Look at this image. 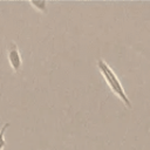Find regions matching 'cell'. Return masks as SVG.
Wrapping results in <instances>:
<instances>
[{
  "instance_id": "obj_1",
  "label": "cell",
  "mask_w": 150,
  "mask_h": 150,
  "mask_svg": "<svg viewBox=\"0 0 150 150\" xmlns=\"http://www.w3.org/2000/svg\"><path fill=\"white\" fill-rule=\"evenodd\" d=\"M97 67H98V70L101 71L102 76L104 77L105 82L108 83L109 88L112 90V93L117 97H120L128 108H131V102H130V100H129V97H128V95H127L121 81L118 80V77L115 74V71L110 68V66H108V63L104 60L100 59L97 61Z\"/></svg>"
},
{
  "instance_id": "obj_2",
  "label": "cell",
  "mask_w": 150,
  "mask_h": 150,
  "mask_svg": "<svg viewBox=\"0 0 150 150\" xmlns=\"http://www.w3.org/2000/svg\"><path fill=\"white\" fill-rule=\"evenodd\" d=\"M7 59L8 62L14 71H19L22 67V57L20 54V50L16 46V43L11 42L7 48Z\"/></svg>"
},
{
  "instance_id": "obj_3",
  "label": "cell",
  "mask_w": 150,
  "mask_h": 150,
  "mask_svg": "<svg viewBox=\"0 0 150 150\" xmlns=\"http://www.w3.org/2000/svg\"><path fill=\"white\" fill-rule=\"evenodd\" d=\"M29 4L39 12H43V13L47 12V1L45 0H34V1H29Z\"/></svg>"
},
{
  "instance_id": "obj_4",
  "label": "cell",
  "mask_w": 150,
  "mask_h": 150,
  "mask_svg": "<svg viewBox=\"0 0 150 150\" xmlns=\"http://www.w3.org/2000/svg\"><path fill=\"white\" fill-rule=\"evenodd\" d=\"M9 125H11V123L9 122H6L2 127H1V129H0V150H4V148L6 146V141H5V132H6V130L9 128Z\"/></svg>"
}]
</instances>
